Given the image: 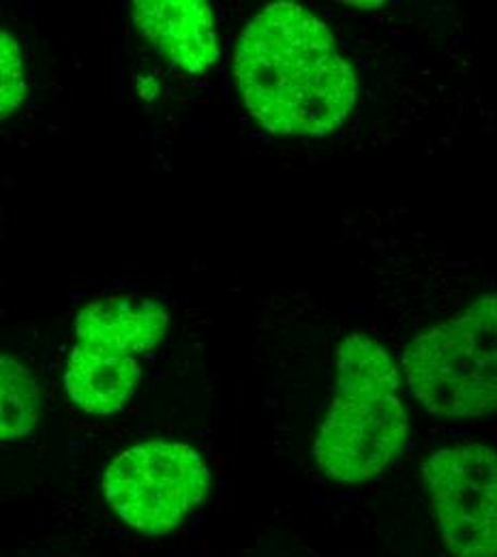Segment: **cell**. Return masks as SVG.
Here are the masks:
<instances>
[{
  "mask_svg": "<svg viewBox=\"0 0 497 557\" xmlns=\"http://www.w3.org/2000/svg\"><path fill=\"white\" fill-rule=\"evenodd\" d=\"M410 417L390 351L366 335H348L337 351V393L313 457L341 485L380 476L406 448Z\"/></svg>",
  "mask_w": 497,
  "mask_h": 557,
  "instance_id": "cell-2",
  "label": "cell"
},
{
  "mask_svg": "<svg viewBox=\"0 0 497 557\" xmlns=\"http://www.w3.org/2000/svg\"><path fill=\"white\" fill-rule=\"evenodd\" d=\"M213 485L202 455L176 440H148L116 455L105 474L103 493L123 523L146 536L176 530Z\"/></svg>",
  "mask_w": 497,
  "mask_h": 557,
  "instance_id": "cell-5",
  "label": "cell"
},
{
  "mask_svg": "<svg viewBox=\"0 0 497 557\" xmlns=\"http://www.w3.org/2000/svg\"><path fill=\"white\" fill-rule=\"evenodd\" d=\"M442 539L455 557H496L497 457L485 442L437 450L423 466Z\"/></svg>",
  "mask_w": 497,
  "mask_h": 557,
  "instance_id": "cell-6",
  "label": "cell"
},
{
  "mask_svg": "<svg viewBox=\"0 0 497 557\" xmlns=\"http://www.w3.org/2000/svg\"><path fill=\"white\" fill-rule=\"evenodd\" d=\"M406 380L431 417L481 418L497 408L496 296L419 335L403 351Z\"/></svg>",
  "mask_w": 497,
  "mask_h": 557,
  "instance_id": "cell-4",
  "label": "cell"
},
{
  "mask_svg": "<svg viewBox=\"0 0 497 557\" xmlns=\"http://www.w3.org/2000/svg\"><path fill=\"white\" fill-rule=\"evenodd\" d=\"M170 329L167 309L150 298H103L75 318L65 393L90 417L119 414L142 384V358Z\"/></svg>",
  "mask_w": 497,
  "mask_h": 557,
  "instance_id": "cell-3",
  "label": "cell"
},
{
  "mask_svg": "<svg viewBox=\"0 0 497 557\" xmlns=\"http://www.w3.org/2000/svg\"><path fill=\"white\" fill-rule=\"evenodd\" d=\"M134 22L176 70L204 73L219 61L213 9L204 0H138Z\"/></svg>",
  "mask_w": 497,
  "mask_h": 557,
  "instance_id": "cell-7",
  "label": "cell"
},
{
  "mask_svg": "<svg viewBox=\"0 0 497 557\" xmlns=\"http://www.w3.org/2000/svg\"><path fill=\"white\" fill-rule=\"evenodd\" d=\"M236 84L273 134L328 136L355 110L358 79L328 26L296 2H273L243 30Z\"/></svg>",
  "mask_w": 497,
  "mask_h": 557,
  "instance_id": "cell-1",
  "label": "cell"
},
{
  "mask_svg": "<svg viewBox=\"0 0 497 557\" xmlns=\"http://www.w3.org/2000/svg\"><path fill=\"white\" fill-rule=\"evenodd\" d=\"M41 418V388L33 371L0 354V442L26 437Z\"/></svg>",
  "mask_w": 497,
  "mask_h": 557,
  "instance_id": "cell-8",
  "label": "cell"
},
{
  "mask_svg": "<svg viewBox=\"0 0 497 557\" xmlns=\"http://www.w3.org/2000/svg\"><path fill=\"white\" fill-rule=\"evenodd\" d=\"M28 84L20 44L0 28V121L9 119L26 99Z\"/></svg>",
  "mask_w": 497,
  "mask_h": 557,
  "instance_id": "cell-9",
  "label": "cell"
}]
</instances>
